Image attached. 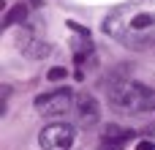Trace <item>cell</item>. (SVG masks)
I'll use <instances>...</instances> for the list:
<instances>
[{"instance_id": "7", "label": "cell", "mask_w": 155, "mask_h": 150, "mask_svg": "<svg viewBox=\"0 0 155 150\" xmlns=\"http://www.w3.org/2000/svg\"><path fill=\"white\" fill-rule=\"evenodd\" d=\"M27 5H30V3H16V5H11L8 14H5V19H3V27H11V25L25 22V16H27Z\"/></svg>"}, {"instance_id": "9", "label": "cell", "mask_w": 155, "mask_h": 150, "mask_svg": "<svg viewBox=\"0 0 155 150\" xmlns=\"http://www.w3.org/2000/svg\"><path fill=\"white\" fill-rule=\"evenodd\" d=\"M134 137V131L131 128H120V126H106L104 128V142H128Z\"/></svg>"}, {"instance_id": "6", "label": "cell", "mask_w": 155, "mask_h": 150, "mask_svg": "<svg viewBox=\"0 0 155 150\" xmlns=\"http://www.w3.org/2000/svg\"><path fill=\"white\" fill-rule=\"evenodd\" d=\"M25 41H19V49L27 55V57H33V60H38V57H46L49 52H52V46L46 44V41H41V38H33V36H22Z\"/></svg>"}, {"instance_id": "8", "label": "cell", "mask_w": 155, "mask_h": 150, "mask_svg": "<svg viewBox=\"0 0 155 150\" xmlns=\"http://www.w3.org/2000/svg\"><path fill=\"white\" fill-rule=\"evenodd\" d=\"M90 52H93V38L90 36L74 38V57H76V63H84V57H90Z\"/></svg>"}, {"instance_id": "13", "label": "cell", "mask_w": 155, "mask_h": 150, "mask_svg": "<svg viewBox=\"0 0 155 150\" xmlns=\"http://www.w3.org/2000/svg\"><path fill=\"white\" fill-rule=\"evenodd\" d=\"M101 150H120V142H104Z\"/></svg>"}, {"instance_id": "2", "label": "cell", "mask_w": 155, "mask_h": 150, "mask_svg": "<svg viewBox=\"0 0 155 150\" xmlns=\"http://www.w3.org/2000/svg\"><path fill=\"white\" fill-rule=\"evenodd\" d=\"M109 104L123 115L150 112L155 107V90L142 82H114L109 87Z\"/></svg>"}, {"instance_id": "3", "label": "cell", "mask_w": 155, "mask_h": 150, "mask_svg": "<svg viewBox=\"0 0 155 150\" xmlns=\"http://www.w3.org/2000/svg\"><path fill=\"white\" fill-rule=\"evenodd\" d=\"M74 104H76V96L71 87H57V90L35 96V112L44 118H63L74 109Z\"/></svg>"}, {"instance_id": "4", "label": "cell", "mask_w": 155, "mask_h": 150, "mask_svg": "<svg viewBox=\"0 0 155 150\" xmlns=\"http://www.w3.org/2000/svg\"><path fill=\"white\" fill-rule=\"evenodd\" d=\"M76 142V126L71 123H49L41 134H38V145L41 150H71Z\"/></svg>"}, {"instance_id": "5", "label": "cell", "mask_w": 155, "mask_h": 150, "mask_svg": "<svg viewBox=\"0 0 155 150\" xmlns=\"http://www.w3.org/2000/svg\"><path fill=\"white\" fill-rule=\"evenodd\" d=\"M74 109H76V126H82V128H90V126H95V123L101 120L98 101H95L90 93H82V96H76V104H74Z\"/></svg>"}, {"instance_id": "14", "label": "cell", "mask_w": 155, "mask_h": 150, "mask_svg": "<svg viewBox=\"0 0 155 150\" xmlns=\"http://www.w3.org/2000/svg\"><path fill=\"white\" fill-rule=\"evenodd\" d=\"M27 3H30V5H33V8H38V5H41V3H44V0H27Z\"/></svg>"}, {"instance_id": "1", "label": "cell", "mask_w": 155, "mask_h": 150, "mask_svg": "<svg viewBox=\"0 0 155 150\" xmlns=\"http://www.w3.org/2000/svg\"><path fill=\"white\" fill-rule=\"evenodd\" d=\"M104 33L134 52L155 49V0H131L104 19Z\"/></svg>"}, {"instance_id": "12", "label": "cell", "mask_w": 155, "mask_h": 150, "mask_svg": "<svg viewBox=\"0 0 155 150\" xmlns=\"http://www.w3.org/2000/svg\"><path fill=\"white\" fill-rule=\"evenodd\" d=\"M136 150H155V142L144 139V142H139V145H136Z\"/></svg>"}, {"instance_id": "11", "label": "cell", "mask_w": 155, "mask_h": 150, "mask_svg": "<svg viewBox=\"0 0 155 150\" xmlns=\"http://www.w3.org/2000/svg\"><path fill=\"white\" fill-rule=\"evenodd\" d=\"M68 30H74L76 36H90V30H87V27H82V25H76V22H68Z\"/></svg>"}, {"instance_id": "10", "label": "cell", "mask_w": 155, "mask_h": 150, "mask_svg": "<svg viewBox=\"0 0 155 150\" xmlns=\"http://www.w3.org/2000/svg\"><path fill=\"white\" fill-rule=\"evenodd\" d=\"M65 77H68V68H63V66H54V68L46 71V79H49V82H60V79H65Z\"/></svg>"}]
</instances>
